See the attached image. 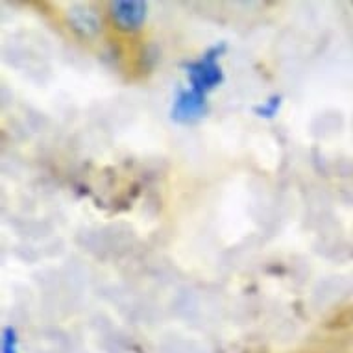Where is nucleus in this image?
I'll use <instances>...</instances> for the list:
<instances>
[{"instance_id": "3", "label": "nucleus", "mask_w": 353, "mask_h": 353, "mask_svg": "<svg viewBox=\"0 0 353 353\" xmlns=\"http://www.w3.org/2000/svg\"><path fill=\"white\" fill-rule=\"evenodd\" d=\"M146 2L141 0H115L110 4L113 23L121 30H137L146 21Z\"/></svg>"}, {"instance_id": "5", "label": "nucleus", "mask_w": 353, "mask_h": 353, "mask_svg": "<svg viewBox=\"0 0 353 353\" xmlns=\"http://www.w3.org/2000/svg\"><path fill=\"white\" fill-rule=\"evenodd\" d=\"M281 102H283V97L281 94H272L268 97L263 104H257L254 108V113L261 119H274L278 115L279 108H281Z\"/></svg>"}, {"instance_id": "4", "label": "nucleus", "mask_w": 353, "mask_h": 353, "mask_svg": "<svg viewBox=\"0 0 353 353\" xmlns=\"http://www.w3.org/2000/svg\"><path fill=\"white\" fill-rule=\"evenodd\" d=\"M69 21L72 24V28L78 30L83 35H93L99 32L100 21L97 17V13L91 12L89 8L74 6L69 10Z\"/></svg>"}, {"instance_id": "6", "label": "nucleus", "mask_w": 353, "mask_h": 353, "mask_svg": "<svg viewBox=\"0 0 353 353\" xmlns=\"http://www.w3.org/2000/svg\"><path fill=\"white\" fill-rule=\"evenodd\" d=\"M0 353H19V335L13 325H6L2 330V342H0Z\"/></svg>"}, {"instance_id": "2", "label": "nucleus", "mask_w": 353, "mask_h": 353, "mask_svg": "<svg viewBox=\"0 0 353 353\" xmlns=\"http://www.w3.org/2000/svg\"><path fill=\"white\" fill-rule=\"evenodd\" d=\"M208 104H205V94L196 93L194 89H180L176 99H174L172 111L170 117L172 121L180 122V124H191L196 122L205 115Z\"/></svg>"}, {"instance_id": "1", "label": "nucleus", "mask_w": 353, "mask_h": 353, "mask_svg": "<svg viewBox=\"0 0 353 353\" xmlns=\"http://www.w3.org/2000/svg\"><path fill=\"white\" fill-rule=\"evenodd\" d=\"M224 48H226V45L220 43L216 47L209 48L200 59L185 65L189 85L196 93L208 94L209 91H213L214 87H219L224 81V72L219 65V58L220 54L224 52Z\"/></svg>"}]
</instances>
